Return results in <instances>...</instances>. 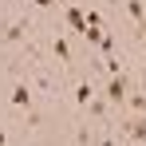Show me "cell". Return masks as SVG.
<instances>
[{"mask_svg":"<svg viewBox=\"0 0 146 146\" xmlns=\"http://www.w3.org/2000/svg\"><path fill=\"white\" fill-rule=\"evenodd\" d=\"M8 107H12L16 115H28V119L36 122V91H32V79H24V75L12 79V87H8Z\"/></svg>","mask_w":146,"mask_h":146,"instance_id":"cell-1","label":"cell"},{"mask_svg":"<svg viewBox=\"0 0 146 146\" xmlns=\"http://www.w3.org/2000/svg\"><path fill=\"white\" fill-rule=\"evenodd\" d=\"M99 95L111 107H126V99H130V71L126 75H103L99 79Z\"/></svg>","mask_w":146,"mask_h":146,"instance_id":"cell-2","label":"cell"},{"mask_svg":"<svg viewBox=\"0 0 146 146\" xmlns=\"http://www.w3.org/2000/svg\"><path fill=\"white\" fill-rule=\"evenodd\" d=\"M32 36V20L28 16H4L0 20V40L4 44H28Z\"/></svg>","mask_w":146,"mask_h":146,"instance_id":"cell-3","label":"cell"},{"mask_svg":"<svg viewBox=\"0 0 146 146\" xmlns=\"http://www.w3.org/2000/svg\"><path fill=\"white\" fill-rule=\"evenodd\" d=\"M44 51H48V59H55L59 67H71V63H75V51H71V40H67L63 32H51L48 40H44Z\"/></svg>","mask_w":146,"mask_h":146,"instance_id":"cell-4","label":"cell"},{"mask_svg":"<svg viewBox=\"0 0 146 146\" xmlns=\"http://www.w3.org/2000/svg\"><path fill=\"white\" fill-rule=\"evenodd\" d=\"M95 99H99V79H91V75H75V79H71V103L79 107V111H87Z\"/></svg>","mask_w":146,"mask_h":146,"instance_id":"cell-5","label":"cell"},{"mask_svg":"<svg viewBox=\"0 0 146 146\" xmlns=\"http://www.w3.org/2000/svg\"><path fill=\"white\" fill-rule=\"evenodd\" d=\"M32 91H36V95H55V91H59L55 71H51L48 63H36V71H32Z\"/></svg>","mask_w":146,"mask_h":146,"instance_id":"cell-6","label":"cell"},{"mask_svg":"<svg viewBox=\"0 0 146 146\" xmlns=\"http://www.w3.org/2000/svg\"><path fill=\"white\" fill-rule=\"evenodd\" d=\"M122 12H126V20L134 24L138 40H142V32H146V0H122Z\"/></svg>","mask_w":146,"mask_h":146,"instance_id":"cell-7","label":"cell"},{"mask_svg":"<svg viewBox=\"0 0 146 146\" xmlns=\"http://www.w3.org/2000/svg\"><path fill=\"white\" fill-rule=\"evenodd\" d=\"M71 142H75V146H95V122H91V119L75 122V130H71Z\"/></svg>","mask_w":146,"mask_h":146,"instance_id":"cell-8","label":"cell"},{"mask_svg":"<svg viewBox=\"0 0 146 146\" xmlns=\"http://www.w3.org/2000/svg\"><path fill=\"white\" fill-rule=\"evenodd\" d=\"M63 24L71 28L75 36H83V28H87V12H83V8H75V4H67V8H63Z\"/></svg>","mask_w":146,"mask_h":146,"instance_id":"cell-9","label":"cell"},{"mask_svg":"<svg viewBox=\"0 0 146 146\" xmlns=\"http://www.w3.org/2000/svg\"><path fill=\"white\" fill-rule=\"evenodd\" d=\"M83 119H91V122H95V126H99V122H107V119H111V103H107V99L99 95L95 103H91V107L83 111Z\"/></svg>","mask_w":146,"mask_h":146,"instance_id":"cell-10","label":"cell"},{"mask_svg":"<svg viewBox=\"0 0 146 146\" xmlns=\"http://www.w3.org/2000/svg\"><path fill=\"white\" fill-rule=\"evenodd\" d=\"M95 51H99V59H103V55H115V36H107V32H103V40L95 44Z\"/></svg>","mask_w":146,"mask_h":146,"instance_id":"cell-11","label":"cell"},{"mask_svg":"<svg viewBox=\"0 0 146 146\" xmlns=\"http://www.w3.org/2000/svg\"><path fill=\"white\" fill-rule=\"evenodd\" d=\"M95 146H119V138H115V130H99Z\"/></svg>","mask_w":146,"mask_h":146,"instance_id":"cell-12","label":"cell"},{"mask_svg":"<svg viewBox=\"0 0 146 146\" xmlns=\"http://www.w3.org/2000/svg\"><path fill=\"white\" fill-rule=\"evenodd\" d=\"M87 28H103V12L91 8V12H87Z\"/></svg>","mask_w":146,"mask_h":146,"instance_id":"cell-13","label":"cell"},{"mask_svg":"<svg viewBox=\"0 0 146 146\" xmlns=\"http://www.w3.org/2000/svg\"><path fill=\"white\" fill-rule=\"evenodd\" d=\"M32 4H36V8H51L55 0H32Z\"/></svg>","mask_w":146,"mask_h":146,"instance_id":"cell-14","label":"cell"},{"mask_svg":"<svg viewBox=\"0 0 146 146\" xmlns=\"http://www.w3.org/2000/svg\"><path fill=\"white\" fill-rule=\"evenodd\" d=\"M0 146H8V130L4 126H0Z\"/></svg>","mask_w":146,"mask_h":146,"instance_id":"cell-15","label":"cell"},{"mask_svg":"<svg viewBox=\"0 0 146 146\" xmlns=\"http://www.w3.org/2000/svg\"><path fill=\"white\" fill-rule=\"evenodd\" d=\"M142 75H146V59H142Z\"/></svg>","mask_w":146,"mask_h":146,"instance_id":"cell-16","label":"cell"},{"mask_svg":"<svg viewBox=\"0 0 146 146\" xmlns=\"http://www.w3.org/2000/svg\"><path fill=\"white\" fill-rule=\"evenodd\" d=\"M138 146H146V142H138Z\"/></svg>","mask_w":146,"mask_h":146,"instance_id":"cell-17","label":"cell"}]
</instances>
